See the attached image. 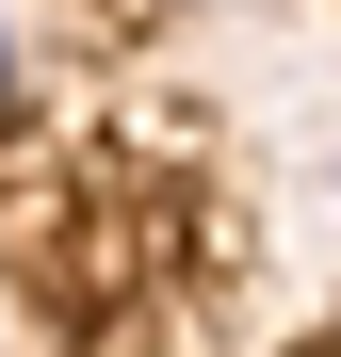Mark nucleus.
Segmentation results:
<instances>
[{"label": "nucleus", "mask_w": 341, "mask_h": 357, "mask_svg": "<svg viewBox=\"0 0 341 357\" xmlns=\"http://www.w3.org/2000/svg\"><path fill=\"white\" fill-rule=\"evenodd\" d=\"M17 82H33V66H17V49H0V130H17Z\"/></svg>", "instance_id": "obj_1"}]
</instances>
